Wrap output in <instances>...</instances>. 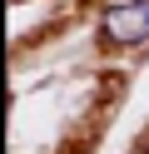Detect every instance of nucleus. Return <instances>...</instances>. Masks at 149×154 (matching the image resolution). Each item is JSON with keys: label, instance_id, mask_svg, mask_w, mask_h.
I'll return each instance as SVG.
<instances>
[{"label": "nucleus", "instance_id": "obj_1", "mask_svg": "<svg viewBox=\"0 0 149 154\" xmlns=\"http://www.w3.org/2000/svg\"><path fill=\"white\" fill-rule=\"evenodd\" d=\"M99 40H109V45H144L149 40V0H114L99 15Z\"/></svg>", "mask_w": 149, "mask_h": 154}]
</instances>
